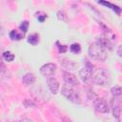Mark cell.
I'll list each match as a JSON object with an SVG mask.
<instances>
[{
  "instance_id": "1",
  "label": "cell",
  "mask_w": 122,
  "mask_h": 122,
  "mask_svg": "<svg viewBox=\"0 0 122 122\" xmlns=\"http://www.w3.org/2000/svg\"><path fill=\"white\" fill-rule=\"evenodd\" d=\"M112 49V44L108 38L100 36L89 47V55L91 58L98 61H105L108 57V51Z\"/></svg>"
},
{
  "instance_id": "2",
  "label": "cell",
  "mask_w": 122,
  "mask_h": 122,
  "mask_svg": "<svg viewBox=\"0 0 122 122\" xmlns=\"http://www.w3.org/2000/svg\"><path fill=\"white\" fill-rule=\"evenodd\" d=\"M92 82L98 86H107L111 81L110 73L104 69H98L92 72Z\"/></svg>"
},
{
  "instance_id": "3",
  "label": "cell",
  "mask_w": 122,
  "mask_h": 122,
  "mask_svg": "<svg viewBox=\"0 0 122 122\" xmlns=\"http://www.w3.org/2000/svg\"><path fill=\"white\" fill-rule=\"evenodd\" d=\"M61 93L63 96H65L69 101L74 103V104H80L81 99L78 92L73 88V86H70L67 84H64L61 90Z\"/></svg>"
},
{
  "instance_id": "4",
  "label": "cell",
  "mask_w": 122,
  "mask_h": 122,
  "mask_svg": "<svg viewBox=\"0 0 122 122\" xmlns=\"http://www.w3.org/2000/svg\"><path fill=\"white\" fill-rule=\"evenodd\" d=\"M79 76L81 78V80L84 83H89L92 80V66L87 63L86 66L84 68H82L79 71Z\"/></svg>"
},
{
  "instance_id": "5",
  "label": "cell",
  "mask_w": 122,
  "mask_h": 122,
  "mask_svg": "<svg viewBox=\"0 0 122 122\" xmlns=\"http://www.w3.org/2000/svg\"><path fill=\"white\" fill-rule=\"evenodd\" d=\"M93 107L95 109L96 112H101V113H107L110 112V108L109 105L107 104V102L101 98H95L93 101Z\"/></svg>"
},
{
  "instance_id": "6",
  "label": "cell",
  "mask_w": 122,
  "mask_h": 122,
  "mask_svg": "<svg viewBox=\"0 0 122 122\" xmlns=\"http://www.w3.org/2000/svg\"><path fill=\"white\" fill-rule=\"evenodd\" d=\"M56 71V65L54 63H47L40 68V73L45 77L52 76Z\"/></svg>"
},
{
  "instance_id": "7",
  "label": "cell",
  "mask_w": 122,
  "mask_h": 122,
  "mask_svg": "<svg viewBox=\"0 0 122 122\" xmlns=\"http://www.w3.org/2000/svg\"><path fill=\"white\" fill-rule=\"evenodd\" d=\"M63 79L65 81V84L70 85V86H77L79 84L78 79L76 78V76L69 71H64L63 72Z\"/></svg>"
},
{
  "instance_id": "8",
  "label": "cell",
  "mask_w": 122,
  "mask_h": 122,
  "mask_svg": "<svg viewBox=\"0 0 122 122\" xmlns=\"http://www.w3.org/2000/svg\"><path fill=\"white\" fill-rule=\"evenodd\" d=\"M112 114L115 118H119L121 113V104L118 97H112Z\"/></svg>"
},
{
  "instance_id": "9",
  "label": "cell",
  "mask_w": 122,
  "mask_h": 122,
  "mask_svg": "<svg viewBox=\"0 0 122 122\" xmlns=\"http://www.w3.org/2000/svg\"><path fill=\"white\" fill-rule=\"evenodd\" d=\"M48 86H49L50 91L55 94L59 89V82L57 81V79L55 77H50L48 79Z\"/></svg>"
},
{
  "instance_id": "10",
  "label": "cell",
  "mask_w": 122,
  "mask_h": 122,
  "mask_svg": "<svg viewBox=\"0 0 122 122\" xmlns=\"http://www.w3.org/2000/svg\"><path fill=\"white\" fill-rule=\"evenodd\" d=\"M98 3H99V4H101V5H104V6L108 7V8H110V9H111V10H112L116 14H120V13H121V11H122L121 8H119L118 6H116V5H114V4L111 3V2H107V1H99Z\"/></svg>"
},
{
  "instance_id": "11",
  "label": "cell",
  "mask_w": 122,
  "mask_h": 122,
  "mask_svg": "<svg viewBox=\"0 0 122 122\" xmlns=\"http://www.w3.org/2000/svg\"><path fill=\"white\" fill-rule=\"evenodd\" d=\"M22 81H23V83H24L26 86H30V85H31V84H33V83L35 82V76H34L33 73H30V72L26 73V74L23 76Z\"/></svg>"
},
{
  "instance_id": "12",
  "label": "cell",
  "mask_w": 122,
  "mask_h": 122,
  "mask_svg": "<svg viewBox=\"0 0 122 122\" xmlns=\"http://www.w3.org/2000/svg\"><path fill=\"white\" fill-rule=\"evenodd\" d=\"M60 63H61L65 68H67V69H69V70H74V68H75V64H74L71 60H69V59H67V58H61V59H60Z\"/></svg>"
},
{
  "instance_id": "13",
  "label": "cell",
  "mask_w": 122,
  "mask_h": 122,
  "mask_svg": "<svg viewBox=\"0 0 122 122\" xmlns=\"http://www.w3.org/2000/svg\"><path fill=\"white\" fill-rule=\"evenodd\" d=\"M28 43L31 44V45H36L38 42H39V36L37 33H33V34H30L28 39H27Z\"/></svg>"
},
{
  "instance_id": "14",
  "label": "cell",
  "mask_w": 122,
  "mask_h": 122,
  "mask_svg": "<svg viewBox=\"0 0 122 122\" xmlns=\"http://www.w3.org/2000/svg\"><path fill=\"white\" fill-rule=\"evenodd\" d=\"M111 92L113 97H119L122 94V88L119 86H114L111 89Z\"/></svg>"
},
{
  "instance_id": "15",
  "label": "cell",
  "mask_w": 122,
  "mask_h": 122,
  "mask_svg": "<svg viewBox=\"0 0 122 122\" xmlns=\"http://www.w3.org/2000/svg\"><path fill=\"white\" fill-rule=\"evenodd\" d=\"M2 56H3V59L6 60V61H8V62H11L14 59V54L11 51H4L3 54H2Z\"/></svg>"
},
{
  "instance_id": "16",
  "label": "cell",
  "mask_w": 122,
  "mask_h": 122,
  "mask_svg": "<svg viewBox=\"0 0 122 122\" xmlns=\"http://www.w3.org/2000/svg\"><path fill=\"white\" fill-rule=\"evenodd\" d=\"M10 38L11 40H20L22 37H23V34H19L15 30H12L10 32Z\"/></svg>"
},
{
  "instance_id": "17",
  "label": "cell",
  "mask_w": 122,
  "mask_h": 122,
  "mask_svg": "<svg viewBox=\"0 0 122 122\" xmlns=\"http://www.w3.org/2000/svg\"><path fill=\"white\" fill-rule=\"evenodd\" d=\"M70 51H71V52L77 54V53L80 52V51H81V47H80V45H79L78 43H73V44L71 45V47H70Z\"/></svg>"
},
{
  "instance_id": "18",
  "label": "cell",
  "mask_w": 122,
  "mask_h": 122,
  "mask_svg": "<svg viewBox=\"0 0 122 122\" xmlns=\"http://www.w3.org/2000/svg\"><path fill=\"white\" fill-rule=\"evenodd\" d=\"M28 28H29V22H28V21H23V22L21 23V25L19 26V29H20V30L23 32V34H24L25 32H27Z\"/></svg>"
},
{
  "instance_id": "19",
  "label": "cell",
  "mask_w": 122,
  "mask_h": 122,
  "mask_svg": "<svg viewBox=\"0 0 122 122\" xmlns=\"http://www.w3.org/2000/svg\"><path fill=\"white\" fill-rule=\"evenodd\" d=\"M57 17H58V19L59 20H65V18H66V15H65V12L64 11H61V10H59L58 12H57Z\"/></svg>"
},
{
  "instance_id": "20",
  "label": "cell",
  "mask_w": 122,
  "mask_h": 122,
  "mask_svg": "<svg viewBox=\"0 0 122 122\" xmlns=\"http://www.w3.org/2000/svg\"><path fill=\"white\" fill-rule=\"evenodd\" d=\"M58 49H59V51L60 52H65L67 51V46H65V45H59L58 46Z\"/></svg>"
},
{
  "instance_id": "21",
  "label": "cell",
  "mask_w": 122,
  "mask_h": 122,
  "mask_svg": "<svg viewBox=\"0 0 122 122\" xmlns=\"http://www.w3.org/2000/svg\"><path fill=\"white\" fill-rule=\"evenodd\" d=\"M116 52H117V54L120 56V57H122V44L117 48V51H116Z\"/></svg>"
},
{
  "instance_id": "22",
  "label": "cell",
  "mask_w": 122,
  "mask_h": 122,
  "mask_svg": "<svg viewBox=\"0 0 122 122\" xmlns=\"http://www.w3.org/2000/svg\"><path fill=\"white\" fill-rule=\"evenodd\" d=\"M37 18H38V20H39L40 22H43V21L47 18V15H45V14H44L43 16H39V15H38V16H37Z\"/></svg>"
},
{
  "instance_id": "23",
  "label": "cell",
  "mask_w": 122,
  "mask_h": 122,
  "mask_svg": "<svg viewBox=\"0 0 122 122\" xmlns=\"http://www.w3.org/2000/svg\"><path fill=\"white\" fill-rule=\"evenodd\" d=\"M19 122H32L30 119H29V118H22Z\"/></svg>"
},
{
  "instance_id": "24",
  "label": "cell",
  "mask_w": 122,
  "mask_h": 122,
  "mask_svg": "<svg viewBox=\"0 0 122 122\" xmlns=\"http://www.w3.org/2000/svg\"><path fill=\"white\" fill-rule=\"evenodd\" d=\"M15 122H19V121H15Z\"/></svg>"
}]
</instances>
